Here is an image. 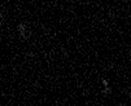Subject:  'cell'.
<instances>
[{"instance_id": "6da1fadb", "label": "cell", "mask_w": 131, "mask_h": 106, "mask_svg": "<svg viewBox=\"0 0 131 106\" xmlns=\"http://www.w3.org/2000/svg\"><path fill=\"white\" fill-rule=\"evenodd\" d=\"M17 30H18V34L21 35L22 39H27V38L30 36V32H29L27 26H26L25 23H20V25L17 26Z\"/></svg>"}, {"instance_id": "7a4b0ae2", "label": "cell", "mask_w": 131, "mask_h": 106, "mask_svg": "<svg viewBox=\"0 0 131 106\" xmlns=\"http://www.w3.org/2000/svg\"><path fill=\"white\" fill-rule=\"evenodd\" d=\"M101 83H103V85H104V93H108V92L110 91V87H109V83H108V80L104 78V79L101 80Z\"/></svg>"}, {"instance_id": "3957f363", "label": "cell", "mask_w": 131, "mask_h": 106, "mask_svg": "<svg viewBox=\"0 0 131 106\" xmlns=\"http://www.w3.org/2000/svg\"><path fill=\"white\" fill-rule=\"evenodd\" d=\"M127 95H128V96H130V97H131V89H130V91H128V92H127Z\"/></svg>"}]
</instances>
